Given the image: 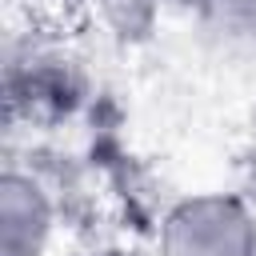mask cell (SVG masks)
<instances>
[{
  "label": "cell",
  "instance_id": "obj_6",
  "mask_svg": "<svg viewBox=\"0 0 256 256\" xmlns=\"http://www.w3.org/2000/svg\"><path fill=\"white\" fill-rule=\"evenodd\" d=\"M80 256H136V252L132 248H120V244H96V248H88Z\"/></svg>",
  "mask_w": 256,
  "mask_h": 256
},
{
  "label": "cell",
  "instance_id": "obj_2",
  "mask_svg": "<svg viewBox=\"0 0 256 256\" xmlns=\"http://www.w3.org/2000/svg\"><path fill=\"white\" fill-rule=\"evenodd\" d=\"M156 256H256V208L224 188L176 196L160 212Z\"/></svg>",
  "mask_w": 256,
  "mask_h": 256
},
{
  "label": "cell",
  "instance_id": "obj_7",
  "mask_svg": "<svg viewBox=\"0 0 256 256\" xmlns=\"http://www.w3.org/2000/svg\"><path fill=\"white\" fill-rule=\"evenodd\" d=\"M160 4H164V8H172V12H192V16H196L208 0H160Z\"/></svg>",
  "mask_w": 256,
  "mask_h": 256
},
{
  "label": "cell",
  "instance_id": "obj_3",
  "mask_svg": "<svg viewBox=\"0 0 256 256\" xmlns=\"http://www.w3.org/2000/svg\"><path fill=\"white\" fill-rule=\"evenodd\" d=\"M60 228L56 184L20 160L0 172V256H48Z\"/></svg>",
  "mask_w": 256,
  "mask_h": 256
},
{
  "label": "cell",
  "instance_id": "obj_4",
  "mask_svg": "<svg viewBox=\"0 0 256 256\" xmlns=\"http://www.w3.org/2000/svg\"><path fill=\"white\" fill-rule=\"evenodd\" d=\"M96 20V28L120 44V48H140L160 32V16L168 12L160 0H88L84 4Z\"/></svg>",
  "mask_w": 256,
  "mask_h": 256
},
{
  "label": "cell",
  "instance_id": "obj_1",
  "mask_svg": "<svg viewBox=\"0 0 256 256\" xmlns=\"http://www.w3.org/2000/svg\"><path fill=\"white\" fill-rule=\"evenodd\" d=\"M4 96H8V120H24L32 128H56L88 104L92 84L84 64L64 44L28 36L24 44L8 48Z\"/></svg>",
  "mask_w": 256,
  "mask_h": 256
},
{
  "label": "cell",
  "instance_id": "obj_5",
  "mask_svg": "<svg viewBox=\"0 0 256 256\" xmlns=\"http://www.w3.org/2000/svg\"><path fill=\"white\" fill-rule=\"evenodd\" d=\"M196 24L220 52L256 60V0H208Z\"/></svg>",
  "mask_w": 256,
  "mask_h": 256
},
{
  "label": "cell",
  "instance_id": "obj_8",
  "mask_svg": "<svg viewBox=\"0 0 256 256\" xmlns=\"http://www.w3.org/2000/svg\"><path fill=\"white\" fill-rule=\"evenodd\" d=\"M68 4H88V0H68Z\"/></svg>",
  "mask_w": 256,
  "mask_h": 256
}]
</instances>
